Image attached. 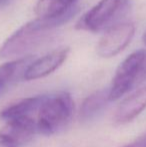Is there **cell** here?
<instances>
[{
	"label": "cell",
	"instance_id": "1",
	"mask_svg": "<svg viewBox=\"0 0 146 147\" xmlns=\"http://www.w3.org/2000/svg\"><path fill=\"white\" fill-rule=\"evenodd\" d=\"M66 18H41L27 22L9 36L0 47V57H15L26 55L51 38L63 24Z\"/></svg>",
	"mask_w": 146,
	"mask_h": 147
},
{
	"label": "cell",
	"instance_id": "2",
	"mask_svg": "<svg viewBox=\"0 0 146 147\" xmlns=\"http://www.w3.org/2000/svg\"><path fill=\"white\" fill-rule=\"evenodd\" d=\"M74 101L69 92L47 95L37 113V131L45 136L61 132L73 117Z\"/></svg>",
	"mask_w": 146,
	"mask_h": 147
},
{
	"label": "cell",
	"instance_id": "3",
	"mask_svg": "<svg viewBox=\"0 0 146 147\" xmlns=\"http://www.w3.org/2000/svg\"><path fill=\"white\" fill-rule=\"evenodd\" d=\"M146 81V49H139L126 57L117 67L109 91L110 101H115Z\"/></svg>",
	"mask_w": 146,
	"mask_h": 147
},
{
	"label": "cell",
	"instance_id": "4",
	"mask_svg": "<svg viewBox=\"0 0 146 147\" xmlns=\"http://www.w3.org/2000/svg\"><path fill=\"white\" fill-rule=\"evenodd\" d=\"M130 9V0H100L79 18L75 27L88 32L105 31L121 22Z\"/></svg>",
	"mask_w": 146,
	"mask_h": 147
},
{
	"label": "cell",
	"instance_id": "5",
	"mask_svg": "<svg viewBox=\"0 0 146 147\" xmlns=\"http://www.w3.org/2000/svg\"><path fill=\"white\" fill-rule=\"evenodd\" d=\"M134 34V24L131 22H119L104 31L96 46V52L102 58L116 56L130 44Z\"/></svg>",
	"mask_w": 146,
	"mask_h": 147
},
{
	"label": "cell",
	"instance_id": "6",
	"mask_svg": "<svg viewBox=\"0 0 146 147\" xmlns=\"http://www.w3.org/2000/svg\"><path fill=\"white\" fill-rule=\"evenodd\" d=\"M36 120L32 116L9 119L0 129V145L17 147L30 142L37 133Z\"/></svg>",
	"mask_w": 146,
	"mask_h": 147
},
{
	"label": "cell",
	"instance_id": "7",
	"mask_svg": "<svg viewBox=\"0 0 146 147\" xmlns=\"http://www.w3.org/2000/svg\"><path fill=\"white\" fill-rule=\"evenodd\" d=\"M70 49L63 47L53 50L40 58L32 60L23 72L22 78L26 81H32L44 78L56 71L68 58Z\"/></svg>",
	"mask_w": 146,
	"mask_h": 147
},
{
	"label": "cell",
	"instance_id": "8",
	"mask_svg": "<svg viewBox=\"0 0 146 147\" xmlns=\"http://www.w3.org/2000/svg\"><path fill=\"white\" fill-rule=\"evenodd\" d=\"M146 109V86L138 88L129 94L117 107L114 122L118 125L133 121Z\"/></svg>",
	"mask_w": 146,
	"mask_h": 147
},
{
	"label": "cell",
	"instance_id": "9",
	"mask_svg": "<svg viewBox=\"0 0 146 147\" xmlns=\"http://www.w3.org/2000/svg\"><path fill=\"white\" fill-rule=\"evenodd\" d=\"M78 0H38L34 13L41 18H66L70 20L76 14Z\"/></svg>",
	"mask_w": 146,
	"mask_h": 147
},
{
	"label": "cell",
	"instance_id": "10",
	"mask_svg": "<svg viewBox=\"0 0 146 147\" xmlns=\"http://www.w3.org/2000/svg\"><path fill=\"white\" fill-rule=\"evenodd\" d=\"M111 102L109 91L107 89H100L88 95L79 109V119L82 123H88L96 119Z\"/></svg>",
	"mask_w": 146,
	"mask_h": 147
},
{
	"label": "cell",
	"instance_id": "11",
	"mask_svg": "<svg viewBox=\"0 0 146 147\" xmlns=\"http://www.w3.org/2000/svg\"><path fill=\"white\" fill-rule=\"evenodd\" d=\"M45 97L46 94H39L16 101L0 111V119L7 121L13 118L31 116L35 111H38Z\"/></svg>",
	"mask_w": 146,
	"mask_h": 147
},
{
	"label": "cell",
	"instance_id": "12",
	"mask_svg": "<svg viewBox=\"0 0 146 147\" xmlns=\"http://www.w3.org/2000/svg\"><path fill=\"white\" fill-rule=\"evenodd\" d=\"M32 61V56H23L0 65V95L3 94L11 84L22 77L26 66Z\"/></svg>",
	"mask_w": 146,
	"mask_h": 147
},
{
	"label": "cell",
	"instance_id": "13",
	"mask_svg": "<svg viewBox=\"0 0 146 147\" xmlns=\"http://www.w3.org/2000/svg\"><path fill=\"white\" fill-rule=\"evenodd\" d=\"M122 147H146V133L139 136L134 141L125 144V145Z\"/></svg>",
	"mask_w": 146,
	"mask_h": 147
},
{
	"label": "cell",
	"instance_id": "14",
	"mask_svg": "<svg viewBox=\"0 0 146 147\" xmlns=\"http://www.w3.org/2000/svg\"><path fill=\"white\" fill-rule=\"evenodd\" d=\"M12 0H0V6L1 5H6V4L10 3Z\"/></svg>",
	"mask_w": 146,
	"mask_h": 147
},
{
	"label": "cell",
	"instance_id": "15",
	"mask_svg": "<svg viewBox=\"0 0 146 147\" xmlns=\"http://www.w3.org/2000/svg\"><path fill=\"white\" fill-rule=\"evenodd\" d=\"M142 41H143V43H144V45L146 46V31L143 33V35H142Z\"/></svg>",
	"mask_w": 146,
	"mask_h": 147
},
{
	"label": "cell",
	"instance_id": "16",
	"mask_svg": "<svg viewBox=\"0 0 146 147\" xmlns=\"http://www.w3.org/2000/svg\"><path fill=\"white\" fill-rule=\"evenodd\" d=\"M4 147H8V146H4Z\"/></svg>",
	"mask_w": 146,
	"mask_h": 147
}]
</instances>
